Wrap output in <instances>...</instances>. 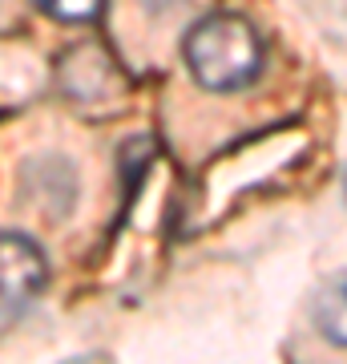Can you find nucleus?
Masks as SVG:
<instances>
[{"label": "nucleus", "mask_w": 347, "mask_h": 364, "mask_svg": "<svg viewBox=\"0 0 347 364\" xmlns=\"http://www.w3.org/2000/svg\"><path fill=\"white\" fill-rule=\"evenodd\" d=\"M114 77H117L114 61H109L97 45H85V49H77L73 57H69V69H65V90L73 93V97L93 102V97L109 93V81H114Z\"/></svg>", "instance_id": "20e7f679"}, {"label": "nucleus", "mask_w": 347, "mask_h": 364, "mask_svg": "<svg viewBox=\"0 0 347 364\" xmlns=\"http://www.w3.org/2000/svg\"><path fill=\"white\" fill-rule=\"evenodd\" d=\"M142 4L150 9V13H174V9L186 4V0H142Z\"/></svg>", "instance_id": "0eeeda50"}, {"label": "nucleus", "mask_w": 347, "mask_h": 364, "mask_svg": "<svg viewBox=\"0 0 347 364\" xmlns=\"http://www.w3.org/2000/svg\"><path fill=\"white\" fill-rule=\"evenodd\" d=\"M315 324H319L323 340H331L335 348H343L347 336H343V275L335 279V287H327L315 308Z\"/></svg>", "instance_id": "39448f33"}, {"label": "nucleus", "mask_w": 347, "mask_h": 364, "mask_svg": "<svg viewBox=\"0 0 347 364\" xmlns=\"http://www.w3.org/2000/svg\"><path fill=\"white\" fill-rule=\"evenodd\" d=\"M28 178H37V186L28 191L37 207H49L53 215L77 203V170L69 166L65 158H45V162H28Z\"/></svg>", "instance_id": "7ed1b4c3"}, {"label": "nucleus", "mask_w": 347, "mask_h": 364, "mask_svg": "<svg viewBox=\"0 0 347 364\" xmlns=\"http://www.w3.org/2000/svg\"><path fill=\"white\" fill-rule=\"evenodd\" d=\"M40 9L61 25H89L105 9V0H40Z\"/></svg>", "instance_id": "423d86ee"}, {"label": "nucleus", "mask_w": 347, "mask_h": 364, "mask_svg": "<svg viewBox=\"0 0 347 364\" xmlns=\"http://www.w3.org/2000/svg\"><path fill=\"white\" fill-rule=\"evenodd\" d=\"M49 255L33 235L0 231V320H13L45 291Z\"/></svg>", "instance_id": "f03ea898"}, {"label": "nucleus", "mask_w": 347, "mask_h": 364, "mask_svg": "<svg viewBox=\"0 0 347 364\" xmlns=\"http://www.w3.org/2000/svg\"><path fill=\"white\" fill-rule=\"evenodd\" d=\"M182 61L206 93H243L263 77V37L238 13H210L182 37Z\"/></svg>", "instance_id": "f257e3e1"}]
</instances>
